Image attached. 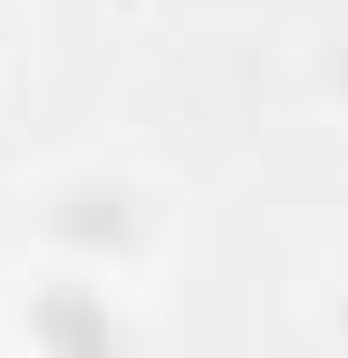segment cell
<instances>
[{
	"mask_svg": "<svg viewBox=\"0 0 348 358\" xmlns=\"http://www.w3.org/2000/svg\"><path fill=\"white\" fill-rule=\"evenodd\" d=\"M339 339H348V310H339Z\"/></svg>",
	"mask_w": 348,
	"mask_h": 358,
	"instance_id": "5",
	"label": "cell"
},
{
	"mask_svg": "<svg viewBox=\"0 0 348 358\" xmlns=\"http://www.w3.org/2000/svg\"><path fill=\"white\" fill-rule=\"evenodd\" d=\"M20 49H29V0H0V78L20 68Z\"/></svg>",
	"mask_w": 348,
	"mask_h": 358,
	"instance_id": "4",
	"label": "cell"
},
{
	"mask_svg": "<svg viewBox=\"0 0 348 358\" xmlns=\"http://www.w3.org/2000/svg\"><path fill=\"white\" fill-rule=\"evenodd\" d=\"M300 87H310V107H319V117L348 126V20H329V29L300 49Z\"/></svg>",
	"mask_w": 348,
	"mask_h": 358,
	"instance_id": "3",
	"label": "cell"
},
{
	"mask_svg": "<svg viewBox=\"0 0 348 358\" xmlns=\"http://www.w3.org/2000/svg\"><path fill=\"white\" fill-rule=\"evenodd\" d=\"M20 203V242L58 252V262H97L126 281H155L174 252V194L126 155H68L10 194Z\"/></svg>",
	"mask_w": 348,
	"mask_h": 358,
	"instance_id": "1",
	"label": "cell"
},
{
	"mask_svg": "<svg viewBox=\"0 0 348 358\" xmlns=\"http://www.w3.org/2000/svg\"><path fill=\"white\" fill-rule=\"evenodd\" d=\"M0 349L39 358H136L155 349V300L126 271L97 262H58V252H20L0 271Z\"/></svg>",
	"mask_w": 348,
	"mask_h": 358,
	"instance_id": "2",
	"label": "cell"
}]
</instances>
